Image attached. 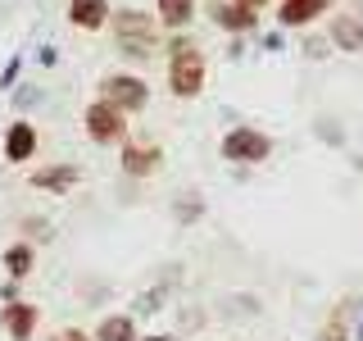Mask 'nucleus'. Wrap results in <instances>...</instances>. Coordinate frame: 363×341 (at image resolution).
I'll return each mask as SVG.
<instances>
[{
    "label": "nucleus",
    "instance_id": "nucleus-1",
    "mask_svg": "<svg viewBox=\"0 0 363 341\" xmlns=\"http://www.w3.org/2000/svg\"><path fill=\"white\" fill-rule=\"evenodd\" d=\"M164 87L168 96L177 100H196L204 87H209V60L186 32H173L164 37Z\"/></svg>",
    "mask_w": 363,
    "mask_h": 341
},
{
    "label": "nucleus",
    "instance_id": "nucleus-2",
    "mask_svg": "<svg viewBox=\"0 0 363 341\" xmlns=\"http://www.w3.org/2000/svg\"><path fill=\"white\" fill-rule=\"evenodd\" d=\"M109 32H113L118 55H128V60H155V55L164 50V28H159L155 9H132V5L113 9Z\"/></svg>",
    "mask_w": 363,
    "mask_h": 341
},
{
    "label": "nucleus",
    "instance_id": "nucleus-3",
    "mask_svg": "<svg viewBox=\"0 0 363 341\" xmlns=\"http://www.w3.org/2000/svg\"><path fill=\"white\" fill-rule=\"evenodd\" d=\"M272 151H277V141H272L264 128H255V123H236V128H227L223 141H218V155L227 164H241V168L268 164Z\"/></svg>",
    "mask_w": 363,
    "mask_h": 341
},
{
    "label": "nucleus",
    "instance_id": "nucleus-4",
    "mask_svg": "<svg viewBox=\"0 0 363 341\" xmlns=\"http://www.w3.org/2000/svg\"><path fill=\"white\" fill-rule=\"evenodd\" d=\"M82 132H86L91 146H100V151H118V146L132 136V123H128V114H123L118 105H109V100L96 96L82 109Z\"/></svg>",
    "mask_w": 363,
    "mask_h": 341
},
{
    "label": "nucleus",
    "instance_id": "nucleus-5",
    "mask_svg": "<svg viewBox=\"0 0 363 341\" xmlns=\"http://www.w3.org/2000/svg\"><path fill=\"white\" fill-rule=\"evenodd\" d=\"M96 96L109 100V105H118L132 119V114H141L145 105H150V82H145L141 73H123L118 68V73H105L96 82Z\"/></svg>",
    "mask_w": 363,
    "mask_h": 341
},
{
    "label": "nucleus",
    "instance_id": "nucleus-6",
    "mask_svg": "<svg viewBox=\"0 0 363 341\" xmlns=\"http://www.w3.org/2000/svg\"><path fill=\"white\" fill-rule=\"evenodd\" d=\"M118 168H123V178H132V182L155 178L159 168H164V146L145 141V136H128V141L118 146Z\"/></svg>",
    "mask_w": 363,
    "mask_h": 341
},
{
    "label": "nucleus",
    "instance_id": "nucleus-7",
    "mask_svg": "<svg viewBox=\"0 0 363 341\" xmlns=\"http://www.w3.org/2000/svg\"><path fill=\"white\" fill-rule=\"evenodd\" d=\"M41 151V132L32 119H9L5 132H0V155H5V164H32Z\"/></svg>",
    "mask_w": 363,
    "mask_h": 341
},
{
    "label": "nucleus",
    "instance_id": "nucleus-8",
    "mask_svg": "<svg viewBox=\"0 0 363 341\" xmlns=\"http://www.w3.org/2000/svg\"><path fill=\"white\" fill-rule=\"evenodd\" d=\"M0 328L9 332V341H32L41 328V310L32 301H23V296H14V301L0 305Z\"/></svg>",
    "mask_w": 363,
    "mask_h": 341
},
{
    "label": "nucleus",
    "instance_id": "nucleus-9",
    "mask_svg": "<svg viewBox=\"0 0 363 341\" xmlns=\"http://www.w3.org/2000/svg\"><path fill=\"white\" fill-rule=\"evenodd\" d=\"M28 182L45 196H68V191L82 182V164H73V159H60V164H45V168H32Z\"/></svg>",
    "mask_w": 363,
    "mask_h": 341
},
{
    "label": "nucleus",
    "instance_id": "nucleus-10",
    "mask_svg": "<svg viewBox=\"0 0 363 341\" xmlns=\"http://www.w3.org/2000/svg\"><path fill=\"white\" fill-rule=\"evenodd\" d=\"M204 14H209L213 28H223L227 37H245V32L259 28V14H255V9L232 5V0H209V5H204Z\"/></svg>",
    "mask_w": 363,
    "mask_h": 341
},
{
    "label": "nucleus",
    "instance_id": "nucleus-11",
    "mask_svg": "<svg viewBox=\"0 0 363 341\" xmlns=\"http://www.w3.org/2000/svg\"><path fill=\"white\" fill-rule=\"evenodd\" d=\"M109 18H113L109 0H68V23L77 32H105Z\"/></svg>",
    "mask_w": 363,
    "mask_h": 341
},
{
    "label": "nucleus",
    "instance_id": "nucleus-12",
    "mask_svg": "<svg viewBox=\"0 0 363 341\" xmlns=\"http://www.w3.org/2000/svg\"><path fill=\"white\" fill-rule=\"evenodd\" d=\"M327 41L345 55H363V14H332L327 23Z\"/></svg>",
    "mask_w": 363,
    "mask_h": 341
},
{
    "label": "nucleus",
    "instance_id": "nucleus-13",
    "mask_svg": "<svg viewBox=\"0 0 363 341\" xmlns=\"http://www.w3.org/2000/svg\"><path fill=\"white\" fill-rule=\"evenodd\" d=\"M196 14H200V0H155V18L168 37H173V32H186L191 23H196Z\"/></svg>",
    "mask_w": 363,
    "mask_h": 341
},
{
    "label": "nucleus",
    "instance_id": "nucleus-14",
    "mask_svg": "<svg viewBox=\"0 0 363 341\" xmlns=\"http://www.w3.org/2000/svg\"><path fill=\"white\" fill-rule=\"evenodd\" d=\"M332 9V0H277V23L281 28H309Z\"/></svg>",
    "mask_w": 363,
    "mask_h": 341
},
{
    "label": "nucleus",
    "instance_id": "nucleus-15",
    "mask_svg": "<svg viewBox=\"0 0 363 341\" xmlns=\"http://www.w3.org/2000/svg\"><path fill=\"white\" fill-rule=\"evenodd\" d=\"M0 264H5V278L9 282L32 278V269H37V246H32V242H9L5 255H0Z\"/></svg>",
    "mask_w": 363,
    "mask_h": 341
},
{
    "label": "nucleus",
    "instance_id": "nucleus-16",
    "mask_svg": "<svg viewBox=\"0 0 363 341\" xmlns=\"http://www.w3.org/2000/svg\"><path fill=\"white\" fill-rule=\"evenodd\" d=\"M91 337L96 341H141V328H136V318L132 314H105L96 328H91Z\"/></svg>",
    "mask_w": 363,
    "mask_h": 341
},
{
    "label": "nucleus",
    "instance_id": "nucleus-17",
    "mask_svg": "<svg viewBox=\"0 0 363 341\" xmlns=\"http://www.w3.org/2000/svg\"><path fill=\"white\" fill-rule=\"evenodd\" d=\"M313 341H350V328H345V318H340V314H332L323 328H318V337H313Z\"/></svg>",
    "mask_w": 363,
    "mask_h": 341
},
{
    "label": "nucleus",
    "instance_id": "nucleus-18",
    "mask_svg": "<svg viewBox=\"0 0 363 341\" xmlns=\"http://www.w3.org/2000/svg\"><path fill=\"white\" fill-rule=\"evenodd\" d=\"M50 341H96V337H91L86 328H60V332H55Z\"/></svg>",
    "mask_w": 363,
    "mask_h": 341
},
{
    "label": "nucleus",
    "instance_id": "nucleus-19",
    "mask_svg": "<svg viewBox=\"0 0 363 341\" xmlns=\"http://www.w3.org/2000/svg\"><path fill=\"white\" fill-rule=\"evenodd\" d=\"M304 55H313V60H323V55H327V41L309 37V41H304Z\"/></svg>",
    "mask_w": 363,
    "mask_h": 341
},
{
    "label": "nucleus",
    "instance_id": "nucleus-20",
    "mask_svg": "<svg viewBox=\"0 0 363 341\" xmlns=\"http://www.w3.org/2000/svg\"><path fill=\"white\" fill-rule=\"evenodd\" d=\"M232 5H245V9H255V14H264L272 0H232Z\"/></svg>",
    "mask_w": 363,
    "mask_h": 341
},
{
    "label": "nucleus",
    "instance_id": "nucleus-21",
    "mask_svg": "<svg viewBox=\"0 0 363 341\" xmlns=\"http://www.w3.org/2000/svg\"><path fill=\"white\" fill-rule=\"evenodd\" d=\"M141 341H177L173 332H141Z\"/></svg>",
    "mask_w": 363,
    "mask_h": 341
},
{
    "label": "nucleus",
    "instance_id": "nucleus-22",
    "mask_svg": "<svg viewBox=\"0 0 363 341\" xmlns=\"http://www.w3.org/2000/svg\"><path fill=\"white\" fill-rule=\"evenodd\" d=\"M359 341H363V323H359Z\"/></svg>",
    "mask_w": 363,
    "mask_h": 341
}]
</instances>
